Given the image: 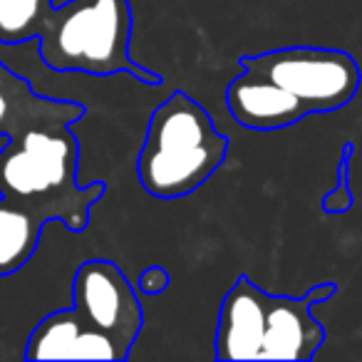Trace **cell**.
<instances>
[{"label":"cell","instance_id":"13","mask_svg":"<svg viewBox=\"0 0 362 362\" xmlns=\"http://www.w3.org/2000/svg\"><path fill=\"white\" fill-rule=\"evenodd\" d=\"M171 278H169V271L161 266H149L139 273V281H136V288L146 296H159L169 288Z\"/></svg>","mask_w":362,"mask_h":362},{"label":"cell","instance_id":"4","mask_svg":"<svg viewBox=\"0 0 362 362\" xmlns=\"http://www.w3.org/2000/svg\"><path fill=\"white\" fill-rule=\"evenodd\" d=\"M40 60L55 72L124 75L156 87L161 77L136 65L129 55L132 6L129 0H67L50 6L37 30Z\"/></svg>","mask_w":362,"mask_h":362},{"label":"cell","instance_id":"1","mask_svg":"<svg viewBox=\"0 0 362 362\" xmlns=\"http://www.w3.org/2000/svg\"><path fill=\"white\" fill-rule=\"evenodd\" d=\"M335 283L313 286L303 296H271L248 276H238L218 308L214 357L246 360H313L325 342V327L313 305L335 296Z\"/></svg>","mask_w":362,"mask_h":362},{"label":"cell","instance_id":"10","mask_svg":"<svg viewBox=\"0 0 362 362\" xmlns=\"http://www.w3.org/2000/svg\"><path fill=\"white\" fill-rule=\"evenodd\" d=\"M50 218L30 204L0 194V276H13L35 256Z\"/></svg>","mask_w":362,"mask_h":362},{"label":"cell","instance_id":"6","mask_svg":"<svg viewBox=\"0 0 362 362\" xmlns=\"http://www.w3.org/2000/svg\"><path fill=\"white\" fill-rule=\"evenodd\" d=\"M72 308L87 325L105 332L124 355L129 357L144 325L139 296L122 268L112 261L92 258L72 276Z\"/></svg>","mask_w":362,"mask_h":362},{"label":"cell","instance_id":"9","mask_svg":"<svg viewBox=\"0 0 362 362\" xmlns=\"http://www.w3.org/2000/svg\"><path fill=\"white\" fill-rule=\"evenodd\" d=\"M85 115L77 102L40 97L25 77L0 62V136L18 134L35 124H75Z\"/></svg>","mask_w":362,"mask_h":362},{"label":"cell","instance_id":"3","mask_svg":"<svg viewBox=\"0 0 362 362\" xmlns=\"http://www.w3.org/2000/svg\"><path fill=\"white\" fill-rule=\"evenodd\" d=\"M228 136L187 92L174 90L149 117L136 156V179L156 199H181L202 189L226 161Z\"/></svg>","mask_w":362,"mask_h":362},{"label":"cell","instance_id":"11","mask_svg":"<svg viewBox=\"0 0 362 362\" xmlns=\"http://www.w3.org/2000/svg\"><path fill=\"white\" fill-rule=\"evenodd\" d=\"M52 0H0V45L35 40Z\"/></svg>","mask_w":362,"mask_h":362},{"label":"cell","instance_id":"12","mask_svg":"<svg viewBox=\"0 0 362 362\" xmlns=\"http://www.w3.org/2000/svg\"><path fill=\"white\" fill-rule=\"evenodd\" d=\"M355 154V144L345 141L342 144V159L337 164V184L322 197V211L335 216V214H345L352 209V192H350V159Z\"/></svg>","mask_w":362,"mask_h":362},{"label":"cell","instance_id":"5","mask_svg":"<svg viewBox=\"0 0 362 362\" xmlns=\"http://www.w3.org/2000/svg\"><path fill=\"white\" fill-rule=\"evenodd\" d=\"M238 65L261 72L291 92L308 115H325L347 107L362 82L355 57L335 47H278L261 55H243Z\"/></svg>","mask_w":362,"mask_h":362},{"label":"cell","instance_id":"7","mask_svg":"<svg viewBox=\"0 0 362 362\" xmlns=\"http://www.w3.org/2000/svg\"><path fill=\"white\" fill-rule=\"evenodd\" d=\"M28 360H124L119 347L82 320L75 308L45 315L25 345Z\"/></svg>","mask_w":362,"mask_h":362},{"label":"cell","instance_id":"8","mask_svg":"<svg viewBox=\"0 0 362 362\" xmlns=\"http://www.w3.org/2000/svg\"><path fill=\"white\" fill-rule=\"evenodd\" d=\"M226 107L238 124L253 132L286 129L308 117V110L291 92L278 87L261 72L246 70V67L228 85Z\"/></svg>","mask_w":362,"mask_h":362},{"label":"cell","instance_id":"2","mask_svg":"<svg viewBox=\"0 0 362 362\" xmlns=\"http://www.w3.org/2000/svg\"><path fill=\"white\" fill-rule=\"evenodd\" d=\"M80 144L70 124H35L8 136L0 149V194L40 209L50 221L72 233L90 226V211L107 187L105 181L77 184Z\"/></svg>","mask_w":362,"mask_h":362}]
</instances>
